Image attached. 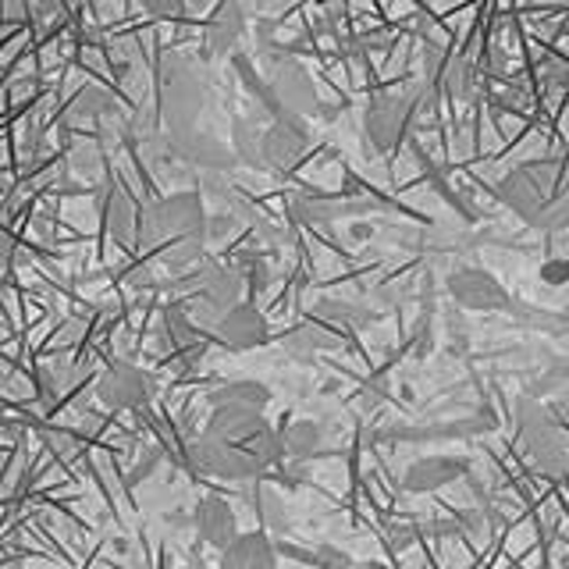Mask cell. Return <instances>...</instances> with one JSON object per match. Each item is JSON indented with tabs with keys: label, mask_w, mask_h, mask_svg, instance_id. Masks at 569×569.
I'll return each instance as SVG.
<instances>
[{
	"label": "cell",
	"mask_w": 569,
	"mask_h": 569,
	"mask_svg": "<svg viewBox=\"0 0 569 569\" xmlns=\"http://www.w3.org/2000/svg\"><path fill=\"white\" fill-rule=\"evenodd\" d=\"M142 246L157 249L171 267H186L203 257L207 242V213L196 192H178L168 200H157L139 218Z\"/></svg>",
	"instance_id": "1"
},
{
	"label": "cell",
	"mask_w": 569,
	"mask_h": 569,
	"mask_svg": "<svg viewBox=\"0 0 569 569\" xmlns=\"http://www.w3.org/2000/svg\"><path fill=\"white\" fill-rule=\"evenodd\" d=\"M516 427H520L523 449L527 459L538 467L545 477H562L569 470V441H566V427L562 420L551 413V409L533 399L523 396L516 402Z\"/></svg>",
	"instance_id": "2"
},
{
	"label": "cell",
	"mask_w": 569,
	"mask_h": 569,
	"mask_svg": "<svg viewBox=\"0 0 569 569\" xmlns=\"http://www.w3.org/2000/svg\"><path fill=\"white\" fill-rule=\"evenodd\" d=\"M413 118H417V100L409 89H402V93H378L363 111V132L370 139V147L378 153L396 150L406 139Z\"/></svg>",
	"instance_id": "3"
},
{
	"label": "cell",
	"mask_w": 569,
	"mask_h": 569,
	"mask_svg": "<svg viewBox=\"0 0 569 569\" xmlns=\"http://www.w3.org/2000/svg\"><path fill=\"white\" fill-rule=\"evenodd\" d=\"M263 93L271 97L274 103V114H313L317 111V93H313V82L307 79V71H302L289 53H281V58L271 61L267 68V79H263Z\"/></svg>",
	"instance_id": "4"
},
{
	"label": "cell",
	"mask_w": 569,
	"mask_h": 569,
	"mask_svg": "<svg viewBox=\"0 0 569 569\" xmlns=\"http://www.w3.org/2000/svg\"><path fill=\"white\" fill-rule=\"evenodd\" d=\"M310 129L296 114H274V121L260 132V168L292 171L310 150Z\"/></svg>",
	"instance_id": "5"
},
{
	"label": "cell",
	"mask_w": 569,
	"mask_h": 569,
	"mask_svg": "<svg viewBox=\"0 0 569 569\" xmlns=\"http://www.w3.org/2000/svg\"><path fill=\"white\" fill-rule=\"evenodd\" d=\"M97 396L107 409L118 413H139L153 399V381L147 370H139L132 363H114L103 370V378L97 385Z\"/></svg>",
	"instance_id": "6"
},
{
	"label": "cell",
	"mask_w": 569,
	"mask_h": 569,
	"mask_svg": "<svg viewBox=\"0 0 569 569\" xmlns=\"http://www.w3.org/2000/svg\"><path fill=\"white\" fill-rule=\"evenodd\" d=\"M449 296L467 310H506L509 307V292L502 289V281L488 274L485 267L473 263H456L449 271Z\"/></svg>",
	"instance_id": "7"
},
{
	"label": "cell",
	"mask_w": 569,
	"mask_h": 569,
	"mask_svg": "<svg viewBox=\"0 0 569 569\" xmlns=\"http://www.w3.org/2000/svg\"><path fill=\"white\" fill-rule=\"evenodd\" d=\"M213 335H218V342L236 349V352H246V349H257L267 342V320L263 313L253 307V302L239 299L236 307H228L218 320H213Z\"/></svg>",
	"instance_id": "8"
},
{
	"label": "cell",
	"mask_w": 569,
	"mask_h": 569,
	"mask_svg": "<svg viewBox=\"0 0 569 569\" xmlns=\"http://www.w3.org/2000/svg\"><path fill=\"white\" fill-rule=\"evenodd\" d=\"M467 470H470L467 459H456V456H427V459H417L413 467L406 470L402 488L413 491V495L438 491L445 485H452V480H459Z\"/></svg>",
	"instance_id": "9"
},
{
	"label": "cell",
	"mask_w": 569,
	"mask_h": 569,
	"mask_svg": "<svg viewBox=\"0 0 569 569\" xmlns=\"http://www.w3.org/2000/svg\"><path fill=\"white\" fill-rule=\"evenodd\" d=\"M196 533H200V541H207L210 548H224L231 538L239 533V523H236V512L218 495H207L200 506H196Z\"/></svg>",
	"instance_id": "10"
},
{
	"label": "cell",
	"mask_w": 569,
	"mask_h": 569,
	"mask_svg": "<svg viewBox=\"0 0 569 569\" xmlns=\"http://www.w3.org/2000/svg\"><path fill=\"white\" fill-rule=\"evenodd\" d=\"M221 569H278V551L263 533H236L221 548Z\"/></svg>",
	"instance_id": "11"
},
{
	"label": "cell",
	"mask_w": 569,
	"mask_h": 569,
	"mask_svg": "<svg viewBox=\"0 0 569 569\" xmlns=\"http://www.w3.org/2000/svg\"><path fill=\"white\" fill-rule=\"evenodd\" d=\"M182 107L189 111V118H196V111L203 107V79L186 64L174 68L164 79V111L171 124H182Z\"/></svg>",
	"instance_id": "12"
},
{
	"label": "cell",
	"mask_w": 569,
	"mask_h": 569,
	"mask_svg": "<svg viewBox=\"0 0 569 569\" xmlns=\"http://www.w3.org/2000/svg\"><path fill=\"white\" fill-rule=\"evenodd\" d=\"M160 331H164V346L171 352H182L186 360L203 352V331L189 317V310L182 307V302H171V307L164 310V317H160Z\"/></svg>",
	"instance_id": "13"
},
{
	"label": "cell",
	"mask_w": 569,
	"mask_h": 569,
	"mask_svg": "<svg viewBox=\"0 0 569 569\" xmlns=\"http://www.w3.org/2000/svg\"><path fill=\"white\" fill-rule=\"evenodd\" d=\"M242 32H246V14L242 8L236 4V0H224V4L213 11L210 18V26H207V53L213 58V53H231L239 47L242 40Z\"/></svg>",
	"instance_id": "14"
},
{
	"label": "cell",
	"mask_w": 569,
	"mask_h": 569,
	"mask_svg": "<svg viewBox=\"0 0 569 569\" xmlns=\"http://www.w3.org/2000/svg\"><path fill=\"white\" fill-rule=\"evenodd\" d=\"M178 157H186L196 168H210V171H224L236 164V153H228L218 139L192 136V132H189V139H178Z\"/></svg>",
	"instance_id": "15"
},
{
	"label": "cell",
	"mask_w": 569,
	"mask_h": 569,
	"mask_svg": "<svg viewBox=\"0 0 569 569\" xmlns=\"http://www.w3.org/2000/svg\"><path fill=\"white\" fill-rule=\"evenodd\" d=\"M320 445H325V431H320L313 420H296L292 427L281 431V459H292V462L313 459L320 452Z\"/></svg>",
	"instance_id": "16"
},
{
	"label": "cell",
	"mask_w": 569,
	"mask_h": 569,
	"mask_svg": "<svg viewBox=\"0 0 569 569\" xmlns=\"http://www.w3.org/2000/svg\"><path fill=\"white\" fill-rule=\"evenodd\" d=\"M213 406H246V409H267L271 402V391L260 381H228L210 396Z\"/></svg>",
	"instance_id": "17"
},
{
	"label": "cell",
	"mask_w": 569,
	"mask_h": 569,
	"mask_svg": "<svg viewBox=\"0 0 569 569\" xmlns=\"http://www.w3.org/2000/svg\"><path fill=\"white\" fill-rule=\"evenodd\" d=\"M338 207L320 200V196H296L292 200V218L302 221V224H313V228H328L335 221Z\"/></svg>",
	"instance_id": "18"
},
{
	"label": "cell",
	"mask_w": 569,
	"mask_h": 569,
	"mask_svg": "<svg viewBox=\"0 0 569 569\" xmlns=\"http://www.w3.org/2000/svg\"><path fill=\"white\" fill-rule=\"evenodd\" d=\"M260 132L263 129H257V121H236V157L253 168H260Z\"/></svg>",
	"instance_id": "19"
},
{
	"label": "cell",
	"mask_w": 569,
	"mask_h": 569,
	"mask_svg": "<svg viewBox=\"0 0 569 569\" xmlns=\"http://www.w3.org/2000/svg\"><path fill=\"white\" fill-rule=\"evenodd\" d=\"M107 228H111V236L114 239H121V242H129V236H132V207H129V200L118 192L114 200H111V207H107Z\"/></svg>",
	"instance_id": "20"
},
{
	"label": "cell",
	"mask_w": 569,
	"mask_h": 569,
	"mask_svg": "<svg viewBox=\"0 0 569 569\" xmlns=\"http://www.w3.org/2000/svg\"><path fill=\"white\" fill-rule=\"evenodd\" d=\"M107 111H111V97L100 93V89H82L79 103H76L79 118H97V114H107Z\"/></svg>",
	"instance_id": "21"
},
{
	"label": "cell",
	"mask_w": 569,
	"mask_h": 569,
	"mask_svg": "<svg viewBox=\"0 0 569 569\" xmlns=\"http://www.w3.org/2000/svg\"><path fill=\"white\" fill-rule=\"evenodd\" d=\"M139 4H142V11L153 14V18H178V14L186 11L189 0H139Z\"/></svg>",
	"instance_id": "22"
},
{
	"label": "cell",
	"mask_w": 569,
	"mask_h": 569,
	"mask_svg": "<svg viewBox=\"0 0 569 569\" xmlns=\"http://www.w3.org/2000/svg\"><path fill=\"white\" fill-rule=\"evenodd\" d=\"M541 281H545V284H556V289H559V284H566V281H569V260H566V257H551V260H545V263H541Z\"/></svg>",
	"instance_id": "23"
},
{
	"label": "cell",
	"mask_w": 569,
	"mask_h": 569,
	"mask_svg": "<svg viewBox=\"0 0 569 569\" xmlns=\"http://www.w3.org/2000/svg\"><path fill=\"white\" fill-rule=\"evenodd\" d=\"M32 0H0V22H29Z\"/></svg>",
	"instance_id": "24"
},
{
	"label": "cell",
	"mask_w": 569,
	"mask_h": 569,
	"mask_svg": "<svg viewBox=\"0 0 569 569\" xmlns=\"http://www.w3.org/2000/svg\"><path fill=\"white\" fill-rule=\"evenodd\" d=\"M495 100H498V107H502V111H523V107H527V93H523V89H502V93H498Z\"/></svg>",
	"instance_id": "25"
},
{
	"label": "cell",
	"mask_w": 569,
	"mask_h": 569,
	"mask_svg": "<svg viewBox=\"0 0 569 569\" xmlns=\"http://www.w3.org/2000/svg\"><path fill=\"white\" fill-rule=\"evenodd\" d=\"M388 533H391V545L396 548H409L417 541V527H409V523H396Z\"/></svg>",
	"instance_id": "26"
},
{
	"label": "cell",
	"mask_w": 569,
	"mask_h": 569,
	"mask_svg": "<svg viewBox=\"0 0 569 569\" xmlns=\"http://www.w3.org/2000/svg\"><path fill=\"white\" fill-rule=\"evenodd\" d=\"M11 257H14V239H11L8 224H0V267H4Z\"/></svg>",
	"instance_id": "27"
},
{
	"label": "cell",
	"mask_w": 569,
	"mask_h": 569,
	"mask_svg": "<svg viewBox=\"0 0 569 569\" xmlns=\"http://www.w3.org/2000/svg\"><path fill=\"white\" fill-rule=\"evenodd\" d=\"M370 236H373V228H370V224H356V228H352V239H370Z\"/></svg>",
	"instance_id": "28"
},
{
	"label": "cell",
	"mask_w": 569,
	"mask_h": 569,
	"mask_svg": "<svg viewBox=\"0 0 569 569\" xmlns=\"http://www.w3.org/2000/svg\"><path fill=\"white\" fill-rule=\"evenodd\" d=\"M562 420V427H566V431H569V409H566V417H559Z\"/></svg>",
	"instance_id": "29"
}]
</instances>
